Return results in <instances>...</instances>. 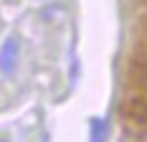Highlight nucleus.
Listing matches in <instances>:
<instances>
[{"label":"nucleus","mask_w":147,"mask_h":142,"mask_svg":"<svg viewBox=\"0 0 147 142\" xmlns=\"http://www.w3.org/2000/svg\"><path fill=\"white\" fill-rule=\"evenodd\" d=\"M124 112L129 114V117H134L137 122H147V104L142 99H132V104H129Z\"/></svg>","instance_id":"obj_2"},{"label":"nucleus","mask_w":147,"mask_h":142,"mask_svg":"<svg viewBox=\"0 0 147 142\" xmlns=\"http://www.w3.org/2000/svg\"><path fill=\"white\" fill-rule=\"evenodd\" d=\"M15 66H18V41L13 36L0 46V74H13Z\"/></svg>","instance_id":"obj_1"},{"label":"nucleus","mask_w":147,"mask_h":142,"mask_svg":"<svg viewBox=\"0 0 147 142\" xmlns=\"http://www.w3.org/2000/svg\"><path fill=\"white\" fill-rule=\"evenodd\" d=\"M134 142H147V129H145V132H140V135L134 137Z\"/></svg>","instance_id":"obj_4"},{"label":"nucleus","mask_w":147,"mask_h":142,"mask_svg":"<svg viewBox=\"0 0 147 142\" xmlns=\"http://www.w3.org/2000/svg\"><path fill=\"white\" fill-rule=\"evenodd\" d=\"M104 137H107V122L94 119L91 122V142H104Z\"/></svg>","instance_id":"obj_3"},{"label":"nucleus","mask_w":147,"mask_h":142,"mask_svg":"<svg viewBox=\"0 0 147 142\" xmlns=\"http://www.w3.org/2000/svg\"><path fill=\"white\" fill-rule=\"evenodd\" d=\"M0 142H5V140H0Z\"/></svg>","instance_id":"obj_5"}]
</instances>
